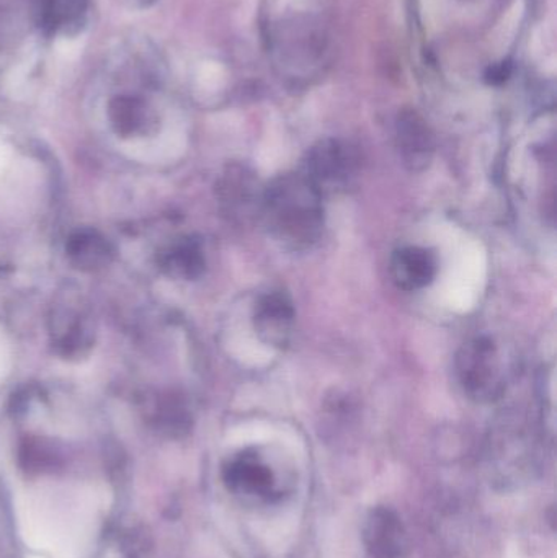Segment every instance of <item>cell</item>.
Returning <instances> with one entry per match:
<instances>
[{
    "label": "cell",
    "mask_w": 557,
    "mask_h": 558,
    "mask_svg": "<svg viewBox=\"0 0 557 558\" xmlns=\"http://www.w3.org/2000/svg\"><path fill=\"white\" fill-rule=\"evenodd\" d=\"M294 304L283 291L265 292L255 302L254 327L258 338L274 348H284L293 335Z\"/></svg>",
    "instance_id": "obj_7"
},
{
    "label": "cell",
    "mask_w": 557,
    "mask_h": 558,
    "mask_svg": "<svg viewBox=\"0 0 557 558\" xmlns=\"http://www.w3.org/2000/svg\"><path fill=\"white\" fill-rule=\"evenodd\" d=\"M323 199L303 173H283L264 189L258 218L288 248H307L323 235Z\"/></svg>",
    "instance_id": "obj_2"
},
{
    "label": "cell",
    "mask_w": 557,
    "mask_h": 558,
    "mask_svg": "<svg viewBox=\"0 0 557 558\" xmlns=\"http://www.w3.org/2000/svg\"><path fill=\"white\" fill-rule=\"evenodd\" d=\"M56 348L65 357L82 356L90 348L92 337L85 324L84 315L77 308L62 307L55 315Z\"/></svg>",
    "instance_id": "obj_11"
},
{
    "label": "cell",
    "mask_w": 557,
    "mask_h": 558,
    "mask_svg": "<svg viewBox=\"0 0 557 558\" xmlns=\"http://www.w3.org/2000/svg\"><path fill=\"white\" fill-rule=\"evenodd\" d=\"M437 274V262L427 248L402 247L391 258V277L404 291L427 288Z\"/></svg>",
    "instance_id": "obj_10"
},
{
    "label": "cell",
    "mask_w": 557,
    "mask_h": 558,
    "mask_svg": "<svg viewBox=\"0 0 557 558\" xmlns=\"http://www.w3.org/2000/svg\"><path fill=\"white\" fill-rule=\"evenodd\" d=\"M222 481L231 494L251 504L270 505L283 497L274 469L254 449H245L229 459L222 469Z\"/></svg>",
    "instance_id": "obj_5"
},
{
    "label": "cell",
    "mask_w": 557,
    "mask_h": 558,
    "mask_svg": "<svg viewBox=\"0 0 557 558\" xmlns=\"http://www.w3.org/2000/svg\"><path fill=\"white\" fill-rule=\"evenodd\" d=\"M219 203L229 218L247 221L252 216H261L262 195L254 173L245 167L232 166L226 170L218 185Z\"/></svg>",
    "instance_id": "obj_8"
},
{
    "label": "cell",
    "mask_w": 557,
    "mask_h": 558,
    "mask_svg": "<svg viewBox=\"0 0 557 558\" xmlns=\"http://www.w3.org/2000/svg\"><path fill=\"white\" fill-rule=\"evenodd\" d=\"M157 422L164 432L170 435H183L190 428V413L180 400L169 397L160 400L159 410L156 413Z\"/></svg>",
    "instance_id": "obj_15"
},
{
    "label": "cell",
    "mask_w": 557,
    "mask_h": 558,
    "mask_svg": "<svg viewBox=\"0 0 557 558\" xmlns=\"http://www.w3.org/2000/svg\"><path fill=\"white\" fill-rule=\"evenodd\" d=\"M159 264L164 274L177 279H186V281L202 277L206 267L202 247L198 242L190 239L164 252Z\"/></svg>",
    "instance_id": "obj_13"
},
{
    "label": "cell",
    "mask_w": 557,
    "mask_h": 558,
    "mask_svg": "<svg viewBox=\"0 0 557 558\" xmlns=\"http://www.w3.org/2000/svg\"><path fill=\"white\" fill-rule=\"evenodd\" d=\"M455 367L464 393L476 402H496L506 392L499 350L491 338L467 341L458 351Z\"/></svg>",
    "instance_id": "obj_4"
},
{
    "label": "cell",
    "mask_w": 557,
    "mask_h": 558,
    "mask_svg": "<svg viewBox=\"0 0 557 558\" xmlns=\"http://www.w3.org/2000/svg\"><path fill=\"white\" fill-rule=\"evenodd\" d=\"M68 257L71 258L72 264L84 271H97L100 268L107 267L110 264L111 245L101 238L98 232L81 231L75 232L69 238Z\"/></svg>",
    "instance_id": "obj_12"
},
{
    "label": "cell",
    "mask_w": 557,
    "mask_h": 558,
    "mask_svg": "<svg viewBox=\"0 0 557 558\" xmlns=\"http://www.w3.org/2000/svg\"><path fill=\"white\" fill-rule=\"evenodd\" d=\"M360 154L342 140H324L307 150L303 173L323 198L349 192L359 179Z\"/></svg>",
    "instance_id": "obj_3"
},
{
    "label": "cell",
    "mask_w": 557,
    "mask_h": 558,
    "mask_svg": "<svg viewBox=\"0 0 557 558\" xmlns=\"http://www.w3.org/2000/svg\"><path fill=\"white\" fill-rule=\"evenodd\" d=\"M362 543L365 558H402L408 550V533L395 510L376 507L366 514Z\"/></svg>",
    "instance_id": "obj_6"
},
{
    "label": "cell",
    "mask_w": 557,
    "mask_h": 558,
    "mask_svg": "<svg viewBox=\"0 0 557 558\" xmlns=\"http://www.w3.org/2000/svg\"><path fill=\"white\" fill-rule=\"evenodd\" d=\"M510 75V64L507 62H502V64L494 65V68L489 69V72L486 74L487 81L489 84H502V82L507 81V77Z\"/></svg>",
    "instance_id": "obj_16"
},
{
    "label": "cell",
    "mask_w": 557,
    "mask_h": 558,
    "mask_svg": "<svg viewBox=\"0 0 557 558\" xmlns=\"http://www.w3.org/2000/svg\"><path fill=\"white\" fill-rule=\"evenodd\" d=\"M396 141L402 163L411 172H424L434 157L435 140L424 118L415 111H402L396 121Z\"/></svg>",
    "instance_id": "obj_9"
},
{
    "label": "cell",
    "mask_w": 557,
    "mask_h": 558,
    "mask_svg": "<svg viewBox=\"0 0 557 558\" xmlns=\"http://www.w3.org/2000/svg\"><path fill=\"white\" fill-rule=\"evenodd\" d=\"M108 113L114 131L123 137L133 136L146 128L147 108L140 98L128 95L113 98Z\"/></svg>",
    "instance_id": "obj_14"
},
{
    "label": "cell",
    "mask_w": 557,
    "mask_h": 558,
    "mask_svg": "<svg viewBox=\"0 0 557 558\" xmlns=\"http://www.w3.org/2000/svg\"><path fill=\"white\" fill-rule=\"evenodd\" d=\"M262 29L275 71L291 84H306L326 71L330 54L326 0H270Z\"/></svg>",
    "instance_id": "obj_1"
}]
</instances>
